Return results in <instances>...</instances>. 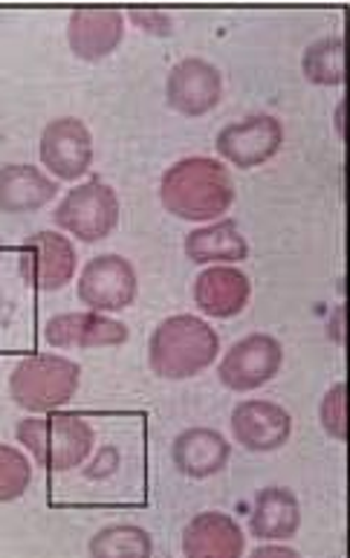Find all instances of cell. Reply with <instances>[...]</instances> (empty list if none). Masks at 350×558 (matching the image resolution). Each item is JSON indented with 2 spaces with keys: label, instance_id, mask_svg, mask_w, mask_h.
I'll return each mask as SVG.
<instances>
[{
  "label": "cell",
  "instance_id": "obj_17",
  "mask_svg": "<svg viewBox=\"0 0 350 558\" xmlns=\"http://www.w3.org/2000/svg\"><path fill=\"white\" fill-rule=\"evenodd\" d=\"M243 550V530L224 512H201L185 526L183 553L189 558H238Z\"/></svg>",
  "mask_w": 350,
  "mask_h": 558
},
{
  "label": "cell",
  "instance_id": "obj_21",
  "mask_svg": "<svg viewBox=\"0 0 350 558\" xmlns=\"http://www.w3.org/2000/svg\"><path fill=\"white\" fill-rule=\"evenodd\" d=\"M87 550H90V556L99 558H148L154 553V542L142 526L110 524L93 535Z\"/></svg>",
  "mask_w": 350,
  "mask_h": 558
},
{
  "label": "cell",
  "instance_id": "obj_7",
  "mask_svg": "<svg viewBox=\"0 0 350 558\" xmlns=\"http://www.w3.org/2000/svg\"><path fill=\"white\" fill-rule=\"evenodd\" d=\"M281 365L283 348L276 336L252 333L232 344V350L226 353L220 367H217V376L229 391L246 393L267 385L269 379H276Z\"/></svg>",
  "mask_w": 350,
  "mask_h": 558
},
{
  "label": "cell",
  "instance_id": "obj_29",
  "mask_svg": "<svg viewBox=\"0 0 350 558\" xmlns=\"http://www.w3.org/2000/svg\"><path fill=\"white\" fill-rule=\"evenodd\" d=\"M0 252H3V243H0Z\"/></svg>",
  "mask_w": 350,
  "mask_h": 558
},
{
  "label": "cell",
  "instance_id": "obj_14",
  "mask_svg": "<svg viewBox=\"0 0 350 558\" xmlns=\"http://www.w3.org/2000/svg\"><path fill=\"white\" fill-rule=\"evenodd\" d=\"M125 38V15L119 9H75L68 24V41L82 61H101Z\"/></svg>",
  "mask_w": 350,
  "mask_h": 558
},
{
  "label": "cell",
  "instance_id": "obj_28",
  "mask_svg": "<svg viewBox=\"0 0 350 558\" xmlns=\"http://www.w3.org/2000/svg\"><path fill=\"white\" fill-rule=\"evenodd\" d=\"M336 128H339V134H342V108L336 110Z\"/></svg>",
  "mask_w": 350,
  "mask_h": 558
},
{
  "label": "cell",
  "instance_id": "obj_25",
  "mask_svg": "<svg viewBox=\"0 0 350 558\" xmlns=\"http://www.w3.org/2000/svg\"><path fill=\"white\" fill-rule=\"evenodd\" d=\"M128 17H131V21H134L140 29H145V33H150V35L174 33V21H171V15H168V12H157V9H131V12H128Z\"/></svg>",
  "mask_w": 350,
  "mask_h": 558
},
{
  "label": "cell",
  "instance_id": "obj_18",
  "mask_svg": "<svg viewBox=\"0 0 350 558\" xmlns=\"http://www.w3.org/2000/svg\"><path fill=\"white\" fill-rule=\"evenodd\" d=\"M229 454H232V446L215 428H189L177 434L174 449H171L174 466L185 477H197V481L224 472Z\"/></svg>",
  "mask_w": 350,
  "mask_h": 558
},
{
  "label": "cell",
  "instance_id": "obj_23",
  "mask_svg": "<svg viewBox=\"0 0 350 558\" xmlns=\"http://www.w3.org/2000/svg\"><path fill=\"white\" fill-rule=\"evenodd\" d=\"M33 484V463L15 446H0V504L24 498Z\"/></svg>",
  "mask_w": 350,
  "mask_h": 558
},
{
  "label": "cell",
  "instance_id": "obj_2",
  "mask_svg": "<svg viewBox=\"0 0 350 558\" xmlns=\"http://www.w3.org/2000/svg\"><path fill=\"white\" fill-rule=\"evenodd\" d=\"M217 350L220 336L215 333V327L203 318L180 313L166 318L150 333L148 365L159 379H189L203 374L215 362Z\"/></svg>",
  "mask_w": 350,
  "mask_h": 558
},
{
  "label": "cell",
  "instance_id": "obj_19",
  "mask_svg": "<svg viewBox=\"0 0 350 558\" xmlns=\"http://www.w3.org/2000/svg\"><path fill=\"white\" fill-rule=\"evenodd\" d=\"M301 507L299 498L283 486H267L258 492L250 515V533L261 542H287L299 533Z\"/></svg>",
  "mask_w": 350,
  "mask_h": 558
},
{
  "label": "cell",
  "instance_id": "obj_24",
  "mask_svg": "<svg viewBox=\"0 0 350 558\" xmlns=\"http://www.w3.org/2000/svg\"><path fill=\"white\" fill-rule=\"evenodd\" d=\"M318 417H322V428L339 442L348 440V420H345V385L336 383L330 391L325 393V400L318 405Z\"/></svg>",
  "mask_w": 350,
  "mask_h": 558
},
{
  "label": "cell",
  "instance_id": "obj_26",
  "mask_svg": "<svg viewBox=\"0 0 350 558\" xmlns=\"http://www.w3.org/2000/svg\"><path fill=\"white\" fill-rule=\"evenodd\" d=\"M264 556H299V553L292 550V547H283V544H269V547H258L255 550V558H264Z\"/></svg>",
  "mask_w": 350,
  "mask_h": 558
},
{
  "label": "cell",
  "instance_id": "obj_20",
  "mask_svg": "<svg viewBox=\"0 0 350 558\" xmlns=\"http://www.w3.org/2000/svg\"><path fill=\"white\" fill-rule=\"evenodd\" d=\"M185 258L194 264H238L250 258V243L234 220L201 226L185 238Z\"/></svg>",
  "mask_w": 350,
  "mask_h": 558
},
{
  "label": "cell",
  "instance_id": "obj_8",
  "mask_svg": "<svg viewBox=\"0 0 350 558\" xmlns=\"http://www.w3.org/2000/svg\"><path fill=\"white\" fill-rule=\"evenodd\" d=\"M140 281L134 264L122 255H99L82 269L79 299L96 313H119L136 301Z\"/></svg>",
  "mask_w": 350,
  "mask_h": 558
},
{
  "label": "cell",
  "instance_id": "obj_9",
  "mask_svg": "<svg viewBox=\"0 0 350 558\" xmlns=\"http://www.w3.org/2000/svg\"><path fill=\"white\" fill-rule=\"evenodd\" d=\"M283 145V125L269 113H255L226 125L215 140L217 154L234 168H258L276 157Z\"/></svg>",
  "mask_w": 350,
  "mask_h": 558
},
{
  "label": "cell",
  "instance_id": "obj_13",
  "mask_svg": "<svg viewBox=\"0 0 350 558\" xmlns=\"http://www.w3.org/2000/svg\"><path fill=\"white\" fill-rule=\"evenodd\" d=\"M234 442L246 451H276L287 446L292 434L290 411L269 400H246L232 411Z\"/></svg>",
  "mask_w": 350,
  "mask_h": 558
},
{
  "label": "cell",
  "instance_id": "obj_5",
  "mask_svg": "<svg viewBox=\"0 0 350 558\" xmlns=\"http://www.w3.org/2000/svg\"><path fill=\"white\" fill-rule=\"evenodd\" d=\"M56 223L84 243H99L119 226V197L105 180H87L64 194Z\"/></svg>",
  "mask_w": 350,
  "mask_h": 558
},
{
  "label": "cell",
  "instance_id": "obj_27",
  "mask_svg": "<svg viewBox=\"0 0 350 558\" xmlns=\"http://www.w3.org/2000/svg\"><path fill=\"white\" fill-rule=\"evenodd\" d=\"M339 322H342V310H336V318H334V339H336V342H342V333H339Z\"/></svg>",
  "mask_w": 350,
  "mask_h": 558
},
{
  "label": "cell",
  "instance_id": "obj_6",
  "mask_svg": "<svg viewBox=\"0 0 350 558\" xmlns=\"http://www.w3.org/2000/svg\"><path fill=\"white\" fill-rule=\"evenodd\" d=\"M79 267L70 238L59 232H35L29 234L17 250V269L33 290L56 292L68 287Z\"/></svg>",
  "mask_w": 350,
  "mask_h": 558
},
{
  "label": "cell",
  "instance_id": "obj_12",
  "mask_svg": "<svg viewBox=\"0 0 350 558\" xmlns=\"http://www.w3.org/2000/svg\"><path fill=\"white\" fill-rule=\"evenodd\" d=\"M44 339L50 348L70 350V348H117L128 342V325L117 318L87 310V313H61L52 316L44 327Z\"/></svg>",
  "mask_w": 350,
  "mask_h": 558
},
{
  "label": "cell",
  "instance_id": "obj_16",
  "mask_svg": "<svg viewBox=\"0 0 350 558\" xmlns=\"http://www.w3.org/2000/svg\"><path fill=\"white\" fill-rule=\"evenodd\" d=\"M59 194V183L41 168L26 162L0 166V211L3 215H33Z\"/></svg>",
  "mask_w": 350,
  "mask_h": 558
},
{
  "label": "cell",
  "instance_id": "obj_1",
  "mask_svg": "<svg viewBox=\"0 0 350 558\" xmlns=\"http://www.w3.org/2000/svg\"><path fill=\"white\" fill-rule=\"evenodd\" d=\"M159 201L180 220L212 223L234 203L229 168L209 157H185L168 168L159 183Z\"/></svg>",
  "mask_w": 350,
  "mask_h": 558
},
{
  "label": "cell",
  "instance_id": "obj_3",
  "mask_svg": "<svg viewBox=\"0 0 350 558\" xmlns=\"http://www.w3.org/2000/svg\"><path fill=\"white\" fill-rule=\"evenodd\" d=\"M15 437L47 472H70L82 466L96 446V432L87 420L56 411H47V417L21 420Z\"/></svg>",
  "mask_w": 350,
  "mask_h": 558
},
{
  "label": "cell",
  "instance_id": "obj_11",
  "mask_svg": "<svg viewBox=\"0 0 350 558\" xmlns=\"http://www.w3.org/2000/svg\"><path fill=\"white\" fill-rule=\"evenodd\" d=\"M41 162L59 180H79L93 166V136L82 119H52L41 131Z\"/></svg>",
  "mask_w": 350,
  "mask_h": 558
},
{
  "label": "cell",
  "instance_id": "obj_4",
  "mask_svg": "<svg viewBox=\"0 0 350 558\" xmlns=\"http://www.w3.org/2000/svg\"><path fill=\"white\" fill-rule=\"evenodd\" d=\"M82 383V367L59 353L21 359L9 376V397L24 411L47 414L68 405Z\"/></svg>",
  "mask_w": 350,
  "mask_h": 558
},
{
  "label": "cell",
  "instance_id": "obj_15",
  "mask_svg": "<svg viewBox=\"0 0 350 558\" xmlns=\"http://www.w3.org/2000/svg\"><path fill=\"white\" fill-rule=\"evenodd\" d=\"M252 283L246 272L234 267H209L194 278V304L212 318L241 316L250 304Z\"/></svg>",
  "mask_w": 350,
  "mask_h": 558
},
{
  "label": "cell",
  "instance_id": "obj_22",
  "mask_svg": "<svg viewBox=\"0 0 350 558\" xmlns=\"http://www.w3.org/2000/svg\"><path fill=\"white\" fill-rule=\"evenodd\" d=\"M301 70L318 87H336L345 82V41L339 35L318 38L304 50Z\"/></svg>",
  "mask_w": 350,
  "mask_h": 558
},
{
  "label": "cell",
  "instance_id": "obj_10",
  "mask_svg": "<svg viewBox=\"0 0 350 558\" xmlns=\"http://www.w3.org/2000/svg\"><path fill=\"white\" fill-rule=\"evenodd\" d=\"M220 96H224V75L206 59H183L168 73L166 99L183 117H206L220 105Z\"/></svg>",
  "mask_w": 350,
  "mask_h": 558
}]
</instances>
